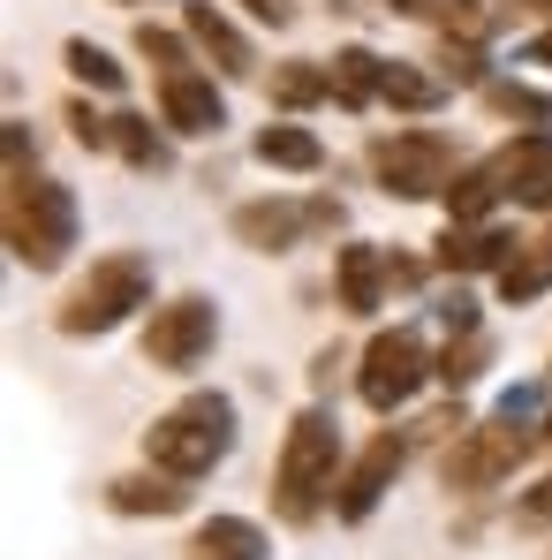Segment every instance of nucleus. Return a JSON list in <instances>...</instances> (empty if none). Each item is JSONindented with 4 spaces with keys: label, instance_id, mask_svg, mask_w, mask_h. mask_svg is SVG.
Masks as SVG:
<instances>
[{
    "label": "nucleus",
    "instance_id": "obj_24",
    "mask_svg": "<svg viewBox=\"0 0 552 560\" xmlns=\"http://www.w3.org/2000/svg\"><path fill=\"white\" fill-rule=\"evenodd\" d=\"M114 152H121L129 167H167V144L152 137L144 114H114Z\"/></svg>",
    "mask_w": 552,
    "mask_h": 560
},
{
    "label": "nucleus",
    "instance_id": "obj_12",
    "mask_svg": "<svg viewBox=\"0 0 552 560\" xmlns=\"http://www.w3.org/2000/svg\"><path fill=\"white\" fill-rule=\"evenodd\" d=\"M227 228H235L243 250H266V258H273V250H295L303 228H318V212H303V205H287V197H258V205H235Z\"/></svg>",
    "mask_w": 552,
    "mask_h": 560
},
{
    "label": "nucleus",
    "instance_id": "obj_4",
    "mask_svg": "<svg viewBox=\"0 0 552 560\" xmlns=\"http://www.w3.org/2000/svg\"><path fill=\"white\" fill-rule=\"evenodd\" d=\"M333 463H341V432L326 409H303L280 440V463H273V515L280 523H310L333 492Z\"/></svg>",
    "mask_w": 552,
    "mask_h": 560
},
{
    "label": "nucleus",
    "instance_id": "obj_33",
    "mask_svg": "<svg viewBox=\"0 0 552 560\" xmlns=\"http://www.w3.org/2000/svg\"><path fill=\"white\" fill-rule=\"evenodd\" d=\"M530 61H545V69H552V31L538 38V46H530Z\"/></svg>",
    "mask_w": 552,
    "mask_h": 560
},
{
    "label": "nucleus",
    "instance_id": "obj_18",
    "mask_svg": "<svg viewBox=\"0 0 552 560\" xmlns=\"http://www.w3.org/2000/svg\"><path fill=\"white\" fill-rule=\"evenodd\" d=\"M333 273H341V303H349V311H378V295H386L394 266H386L371 243H349V250L333 258Z\"/></svg>",
    "mask_w": 552,
    "mask_h": 560
},
{
    "label": "nucleus",
    "instance_id": "obj_17",
    "mask_svg": "<svg viewBox=\"0 0 552 560\" xmlns=\"http://www.w3.org/2000/svg\"><path fill=\"white\" fill-rule=\"evenodd\" d=\"M250 152H258L266 167H280V175H318V167H326V144H318L310 129H295V121H266Z\"/></svg>",
    "mask_w": 552,
    "mask_h": 560
},
{
    "label": "nucleus",
    "instance_id": "obj_10",
    "mask_svg": "<svg viewBox=\"0 0 552 560\" xmlns=\"http://www.w3.org/2000/svg\"><path fill=\"white\" fill-rule=\"evenodd\" d=\"M401 455H409V447H401V432H378L364 455H356V469H349V477L333 485V515H341V523H364L371 508L386 500V485H394Z\"/></svg>",
    "mask_w": 552,
    "mask_h": 560
},
{
    "label": "nucleus",
    "instance_id": "obj_34",
    "mask_svg": "<svg viewBox=\"0 0 552 560\" xmlns=\"http://www.w3.org/2000/svg\"><path fill=\"white\" fill-rule=\"evenodd\" d=\"M530 8H552V0H530Z\"/></svg>",
    "mask_w": 552,
    "mask_h": 560
},
{
    "label": "nucleus",
    "instance_id": "obj_2",
    "mask_svg": "<svg viewBox=\"0 0 552 560\" xmlns=\"http://www.w3.org/2000/svg\"><path fill=\"white\" fill-rule=\"evenodd\" d=\"M227 447H235V401H227V394H183L175 409H160V417L144 424V463L183 477V485L204 477Z\"/></svg>",
    "mask_w": 552,
    "mask_h": 560
},
{
    "label": "nucleus",
    "instance_id": "obj_1",
    "mask_svg": "<svg viewBox=\"0 0 552 560\" xmlns=\"http://www.w3.org/2000/svg\"><path fill=\"white\" fill-rule=\"evenodd\" d=\"M0 220H8L15 266H31V273H54V266L77 250V197L54 183V175L8 167V205H0Z\"/></svg>",
    "mask_w": 552,
    "mask_h": 560
},
{
    "label": "nucleus",
    "instance_id": "obj_31",
    "mask_svg": "<svg viewBox=\"0 0 552 560\" xmlns=\"http://www.w3.org/2000/svg\"><path fill=\"white\" fill-rule=\"evenodd\" d=\"M243 8H250L258 23H287V0H243Z\"/></svg>",
    "mask_w": 552,
    "mask_h": 560
},
{
    "label": "nucleus",
    "instance_id": "obj_21",
    "mask_svg": "<svg viewBox=\"0 0 552 560\" xmlns=\"http://www.w3.org/2000/svg\"><path fill=\"white\" fill-rule=\"evenodd\" d=\"M552 288V243H522L507 266H500V295L507 303H530V295H545Z\"/></svg>",
    "mask_w": 552,
    "mask_h": 560
},
{
    "label": "nucleus",
    "instance_id": "obj_29",
    "mask_svg": "<svg viewBox=\"0 0 552 560\" xmlns=\"http://www.w3.org/2000/svg\"><path fill=\"white\" fill-rule=\"evenodd\" d=\"M477 8H484V0H439V23H447V31H477V23H484Z\"/></svg>",
    "mask_w": 552,
    "mask_h": 560
},
{
    "label": "nucleus",
    "instance_id": "obj_11",
    "mask_svg": "<svg viewBox=\"0 0 552 560\" xmlns=\"http://www.w3.org/2000/svg\"><path fill=\"white\" fill-rule=\"evenodd\" d=\"M492 183H500V197H515V205L545 212V205H552V129L515 137V144L492 160Z\"/></svg>",
    "mask_w": 552,
    "mask_h": 560
},
{
    "label": "nucleus",
    "instance_id": "obj_27",
    "mask_svg": "<svg viewBox=\"0 0 552 560\" xmlns=\"http://www.w3.org/2000/svg\"><path fill=\"white\" fill-rule=\"evenodd\" d=\"M137 54H144V61H160V77H175V69H189L183 38H167V31H152V23H137Z\"/></svg>",
    "mask_w": 552,
    "mask_h": 560
},
{
    "label": "nucleus",
    "instance_id": "obj_32",
    "mask_svg": "<svg viewBox=\"0 0 552 560\" xmlns=\"http://www.w3.org/2000/svg\"><path fill=\"white\" fill-rule=\"evenodd\" d=\"M386 8H401V15H439V0H386Z\"/></svg>",
    "mask_w": 552,
    "mask_h": 560
},
{
    "label": "nucleus",
    "instance_id": "obj_25",
    "mask_svg": "<svg viewBox=\"0 0 552 560\" xmlns=\"http://www.w3.org/2000/svg\"><path fill=\"white\" fill-rule=\"evenodd\" d=\"M492 197H500L492 167H469V175L447 183V212H455V220H484V212H492Z\"/></svg>",
    "mask_w": 552,
    "mask_h": 560
},
{
    "label": "nucleus",
    "instance_id": "obj_8",
    "mask_svg": "<svg viewBox=\"0 0 552 560\" xmlns=\"http://www.w3.org/2000/svg\"><path fill=\"white\" fill-rule=\"evenodd\" d=\"M432 378V357H424V334L416 326H394V334H371V349H364V401L378 409V417H394L416 386Z\"/></svg>",
    "mask_w": 552,
    "mask_h": 560
},
{
    "label": "nucleus",
    "instance_id": "obj_30",
    "mask_svg": "<svg viewBox=\"0 0 552 560\" xmlns=\"http://www.w3.org/2000/svg\"><path fill=\"white\" fill-rule=\"evenodd\" d=\"M515 515H522V523H552V477H545V485H530V500H522Z\"/></svg>",
    "mask_w": 552,
    "mask_h": 560
},
{
    "label": "nucleus",
    "instance_id": "obj_26",
    "mask_svg": "<svg viewBox=\"0 0 552 560\" xmlns=\"http://www.w3.org/2000/svg\"><path fill=\"white\" fill-rule=\"evenodd\" d=\"M492 106H500L507 121H538V129H552V98H545V92H522V84H492Z\"/></svg>",
    "mask_w": 552,
    "mask_h": 560
},
{
    "label": "nucleus",
    "instance_id": "obj_15",
    "mask_svg": "<svg viewBox=\"0 0 552 560\" xmlns=\"http://www.w3.org/2000/svg\"><path fill=\"white\" fill-rule=\"evenodd\" d=\"M106 500H114L121 515H183V508H189L183 477H167V469H144V477H114V485H106Z\"/></svg>",
    "mask_w": 552,
    "mask_h": 560
},
{
    "label": "nucleus",
    "instance_id": "obj_19",
    "mask_svg": "<svg viewBox=\"0 0 552 560\" xmlns=\"http://www.w3.org/2000/svg\"><path fill=\"white\" fill-rule=\"evenodd\" d=\"M266 92H273L280 114H303V106L333 98V69H318V61H280L273 77H266Z\"/></svg>",
    "mask_w": 552,
    "mask_h": 560
},
{
    "label": "nucleus",
    "instance_id": "obj_28",
    "mask_svg": "<svg viewBox=\"0 0 552 560\" xmlns=\"http://www.w3.org/2000/svg\"><path fill=\"white\" fill-rule=\"evenodd\" d=\"M477 364H484V334H461V349H447L439 378H447V386H469V378H477Z\"/></svg>",
    "mask_w": 552,
    "mask_h": 560
},
{
    "label": "nucleus",
    "instance_id": "obj_14",
    "mask_svg": "<svg viewBox=\"0 0 552 560\" xmlns=\"http://www.w3.org/2000/svg\"><path fill=\"white\" fill-rule=\"evenodd\" d=\"M183 23H189V38L212 54V69H220V77H235V84H243V77H258V54H250V38H243V31H235V23H227L212 0H189Z\"/></svg>",
    "mask_w": 552,
    "mask_h": 560
},
{
    "label": "nucleus",
    "instance_id": "obj_20",
    "mask_svg": "<svg viewBox=\"0 0 552 560\" xmlns=\"http://www.w3.org/2000/svg\"><path fill=\"white\" fill-rule=\"evenodd\" d=\"M378 92H386V61H378L371 46H341V54H333V98H341V106H371Z\"/></svg>",
    "mask_w": 552,
    "mask_h": 560
},
{
    "label": "nucleus",
    "instance_id": "obj_16",
    "mask_svg": "<svg viewBox=\"0 0 552 560\" xmlns=\"http://www.w3.org/2000/svg\"><path fill=\"white\" fill-rule=\"evenodd\" d=\"M189 560H266V530L250 515H212V523H197Z\"/></svg>",
    "mask_w": 552,
    "mask_h": 560
},
{
    "label": "nucleus",
    "instance_id": "obj_6",
    "mask_svg": "<svg viewBox=\"0 0 552 560\" xmlns=\"http://www.w3.org/2000/svg\"><path fill=\"white\" fill-rule=\"evenodd\" d=\"M212 341H220L212 295H175L144 318V364H160V372H197L212 357Z\"/></svg>",
    "mask_w": 552,
    "mask_h": 560
},
{
    "label": "nucleus",
    "instance_id": "obj_5",
    "mask_svg": "<svg viewBox=\"0 0 552 560\" xmlns=\"http://www.w3.org/2000/svg\"><path fill=\"white\" fill-rule=\"evenodd\" d=\"M371 175L386 197H447L455 183V144L432 129H394L371 144Z\"/></svg>",
    "mask_w": 552,
    "mask_h": 560
},
{
    "label": "nucleus",
    "instance_id": "obj_3",
    "mask_svg": "<svg viewBox=\"0 0 552 560\" xmlns=\"http://www.w3.org/2000/svg\"><path fill=\"white\" fill-rule=\"evenodd\" d=\"M144 303H152V258H144V250H106V258H92V273L61 295L54 326H61L69 341H84V334H114V326H121L129 311H144Z\"/></svg>",
    "mask_w": 552,
    "mask_h": 560
},
{
    "label": "nucleus",
    "instance_id": "obj_23",
    "mask_svg": "<svg viewBox=\"0 0 552 560\" xmlns=\"http://www.w3.org/2000/svg\"><path fill=\"white\" fill-rule=\"evenodd\" d=\"M61 61H69V77H77V84H92V92H121V84H129V69H121L106 46H92V38H69V46H61Z\"/></svg>",
    "mask_w": 552,
    "mask_h": 560
},
{
    "label": "nucleus",
    "instance_id": "obj_22",
    "mask_svg": "<svg viewBox=\"0 0 552 560\" xmlns=\"http://www.w3.org/2000/svg\"><path fill=\"white\" fill-rule=\"evenodd\" d=\"M386 106H401V114H432L439 98H447V84L439 77H424V69H409V61H386Z\"/></svg>",
    "mask_w": 552,
    "mask_h": 560
},
{
    "label": "nucleus",
    "instance_id": "obj_7",
    "mask_svg": "<svg viewBox=\"0 0 552 560\" xmlns=\"http://www.w3.org/2000/svg\"><path fill=\"white\" fill-rule=\"evenodd\" d=\"M522 463H530V432L500 409L492 424H469L461 432V447L447 455V485L455 492H492V485H507Z\"/></svg>",
    "mask_w": 552,
    "mask_h": 560
},
{
    "label": "nucleus",
    "instance_id": "obj_9",
    "mask_svg": "<svg viewBox=\"0 0 552 560\" xmlns=\"http://www.w3.org/2000/svg\"><path fill=\"white\" fill-rule=\"evenodd\" d=\"M160 121L175 137H220L227 129V98H220V84L204 69H175V77H160Z\"/></svg>",
    "mask_w": 552,
    "mask_h": 560
},
{
    "label": "nucleus",
    "instance_id": "obj_13",
    "mask_svg": "<svg viewBox=\"0 0 552 560\" xmlns=\"http://www.w3.org/2000/svg\"><path fill=\"white\" fill-rule=\"evenodd\" d=\"M515 250L522 243L500 235V228H484V220H447V235H439V266L447 273H500Z\"/></svg>",
    "mask_w": 552,
    "mask_h": 560
}]
</instances>
